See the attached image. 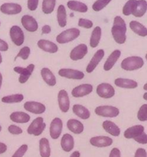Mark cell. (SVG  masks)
<instances>
[{"label": "cell", "mask_w": 147, "mask_h": 157, "mask_svg": "<svg viewBox=\"0 0 147 157\" xmlns=\"http://www.w3.org/2000/svg\"><path fill=\"white\" fill-rule=\"evenodd\" d=\"M126 24L120 16H116L113 20L111 33L114 41L117 44H123L126 41Z\"/></svg>", "instance_id": "6da1fadb"}, {"label": "cell", "mask_w": 147, "mask_h": 157, "mask_svg": "<svg viewBox=\"0 0 147 157\" xmlns=\"http://www.w3.org/2000/svg\"><path fill=\"white\" fill-rule=\"evenodd\" d=\"M114 84L116 87L126 89H135L138 87V83L136 81L128 78H118L114 81Z\"/></svg>", "instance_id": "cb8c5ba5"}, {"label": "cell", "mask_w": 147, "mask_h": 157, "mask_svg": "<svg viewBox=\"0 0 147 157\" xmlns=\"http://www.w3.org/2000/svg\"><path fill=\"white\" fill-rule=\"evenodd\" d=\"M61 147L64 152L69 153L72 151L74 147V140L73 136L68 133L63 135L61 140Z\"/></svg>", "instance_id": "7402d4cb"}, {"label": "cell", "mask_w": 147, "mask_h": 157, "mask_svg": "<svg viewBox=\"0 0 147 157\" xmlns=\"http://www.w3.org/2000/svg\"><path fill=\"white\" fill-rule=\"evenodd\" d=\"M121 56V52L119 50H114L111 54H110V56L107 58V61H105L104 64V70L105 71H109L111 70L113 67V66L115 65L116 62H117L118 59L120 58Z\"/></svg>", "instance_id": "44dd1931"}, {"label": "cell", "mask_w": 147, "mask_h": 157, "mask_svg": "<svg viewBox=\"0 0 147 157\" xmlns=\"http://www.w3.org/2000/svg\"><path fill=\"white\" fill-rule=\"evenodd\" d=\"M112 0H96L92 6V9L95 12H99L106 7Z\"/></svg>", "instance_id": "74e56055"}, {"label": "cell", "mask_w": 147, "mask_h": 157, "mask_svg": "<svg viewBox=\"0 0 147 157\" xmlns=\"http://www.w3.org/2000/svg\"><path fill=\"white\" fill-rule=\"evenodd\" d=\"M22 10V8L17 3H4L0 6V11L6 15H17Z\"/></svg>", "instance_id": "ac0fdd59"}, {"label": "cell", "mask_w": 147, "mask_h": 157, "mask_svg": "<svg viewBox=\"0 0 147 157\" xmlns=\"http://www.w3.org/2000/svg\"><path fill=\"white\" fill-rule=\"evenodd\" d=\"M41 76L43 81L50 87H54L56 85L57 80L55 75L52 73L51 71L47 67H43L41 70Z\"/></svg>", "instance_id": "603a6c76"}, {"label": "cell", "mask_w": 147, "mask_h": 157, "mask_svg": "<svg viewBox=\"0 0 147 157\" xmlns=\"http://www.w3.org/2000/svg\"><path fill=\"white\" fill-rule=\"evenodd\" d=\"M147 92H145V94H144V95H143V98H144V100H145V101H147Z\"/></svg>", "instance_id": "db71d44e"}, {"label": "cell", "mask_w": 147, "mask_h": 157, "mask_svg": "<svg viewBox=\"0 0 147 157\" xmlns=\"http://www.w3.org/2000/svg\"><path fill=\"white\" fill-rule=\"evenodd\" d=\"M23 100H24V95L21 94H15L3 97L2 98V102L5 104H16V103L21 102Z\"/></svg>", "instance_id": "e575fe53"}, {"label": "cell", "mask_w": 147, "mask_h": 157, "mask_svg": "<svg viewBox=\"0 0 147 157\" xmlns=\"http://www.w3.org/2000/svg\"><path fill=\"white\" fill-rule=\"evenodd\" d=\"M7 150V146L6 144H3V143L0 142V154H3Z\"/></svg>", "instance_id": "f907efd6"}, {"label": "cell", "mask_w": 147, "mask_h": 157, "mask_svg": "<svg viewBox=\"0 0 147 157\" xmlns=\"http://www.w3.org/2000/svg\"><path fill=\"white\" fill-rule=\"evenodd\" d=\"M2 62V57L1 53H0V64H1Z\"/></svg>", "instance_id": "11a10c76"}, {"label": "cell", "mask_w": 147, "mask_h": 157, "mask_svg": "<svg viewBox=\"0 0 147 157\" xmlns=\"http://www.w3.org/2000/svg\"><path fill=\"white\" fill-rule=\"evenodd\" d=\"M146 85H147V84H144V90H146Z\"/></svg>", "instance_id": "9f6ffc18"}, {"label": "cell", "mask_w": 147, "mask_h": 157, "mask_svg": "<svg viewBox=\"0 0 147 157\" xmlns=\"http://www.w3.org/2000/svg\"><path fill=\"white\" fill-rule=\"evenodd\" d=\"M70 157H81V153L79 151H74L70 154Z\"/></svg>", "instance_id": "816d5d0a"}, {"label": "cell", "mask_w": 147, "mask_h": 157, "mask_svg": "<svg viewBox=\"0 0 147 157\" xmlns=\"http://www.w3.org/2000/svg\"><path fill=\"white\" fill-rule=\"evenodd\" d=\"M147 10V2L145 0H137L136 1V7H135L134 11L132 13V15H134L135 17L140 18L143 16L145 14Z\"/></svg>", "instance_id": "d6a6232c"}, {"label": "cell", "mask_w": 147, "mask_h": 157, "mask_svg": "<svg viewBox=\"0 0 147 157\" xmlns=\"http://www.w3.org/2000/svg\"><path fill=\"white\" fill-rule=\"evenodd\" d=\"M24 109L34 114H42L45 112L46 107L43 104L37 101H27L24 104Z\"/></svg>", "instance_id": "30bf717a"}, {"label": "cell", "mask_w": 147, "mask_h": 157, "mask_svg": "<svg viewBox=\"0 0 147 157\" xmlns=\"http://www.w3.org/2000/svg\"><path fill=\"white\" fill-rule=\"evenodd\" d=\"M38 47L47 53L55 54L58 51V47L55 43L46 39H40L37 43Z\"/></svg>", "instance_id": "ffe728a7"}, {"label": "cell", "mask_w": 147, "mask_h": 157, "mask_svg": "<svg viewBox=\"0 0 147 157\" xmlns=\"http://www.w3.org/2000/svg\"><path fill=\"white\" fill-rule=\"evenodd\" d=\"M136 1L137 0H129L126 2L125 5H124L123 8V14L126 16L132 15V13L134 11L135 7L136 5Z\"/></svg>", "instance_id": "8d00e7d4"}, {"label": "cell", "mask_w": 147, "mask_h": 157, "mask_svg": "<svg viewBox=\"0 0 147 157\" xmlns=\"http://www.w3.org/2000/svg\"><path fill=\"white\" fill-rule=\"evenodd\" d=\"M102 127L107 133L113 136H119L121 131L119 127L115 123L110 121H105L103 122Z\"/></svg>", "instance_id": "4316f807"}, {"label": "cell", "mask_w": 147, "mask_h": 157, "mask_svg": "<svg viewBox=\"0 0 147 157\" xmlns=\"http://www.w3.org/2000/svg\"><path fill=\"white\" fill-rule=\"evenodd\" d=\"M94 113L98 116L103 117L114 118L119 114V110L117 107H113V106H99L95 108Z\"/></svg>", "instance_id": "5b68a950"}, {"label": "cell", "mask_w": 147, "mask_h": 157, "mask_svg": "<svg viewBox=\"0 0 147 157\" xmlns=\"http://www.w3.org/2000/svg\"><path fill=\"white\" fill-rule=\"evenodd\" d=\"M9 118L12 122L16 124H26L31 120V117L27 113L22 111L13 112L10 114Z\"/></svg>", "instance_id": "484cf974"}, {"label": "cell", "mask_w": 147, "mask_h": 157, "mask_svg": "<svg viewBox=\"0 0 147 157\" xmlns=\"http://www.w3.org/2000/svg\"><path fill=\"white\" fill-rule=\"evenodd\" d=\"M104 55H105V52H104V49H99V50L95 52V54L92 57L91 60H90V61L88 63L87 67H86L87 73H92L95 70V68L97 67L101 60L104 58Z\"/></svg>", "instance_id": "4fadbf2b"}, {"label": "cell", "mask_w": 147, "mask_h": 157, "mask_svg": "<svg viewBox=\"0 0 147 157\" xmlns=\"http://www.w3.org/2000/svg\"><path fill=\"white\" fill-rule=\"evenodd\" d=\"M63 130V122L61 119L55 117L50 124V136L53 140H57L61 136Z\"/></svg>", "instance_id": "8fae6325"}, {"label": "cell", "mask_w": 147, "mask_h": 157, "mask_svg": "<svg viewBox=\"0 0 147 157\" xmlns=\"http://www.w3.org/2000/svg\"><path fill=\"white\" fill-rule=\"evenodd\" d=\"M87 52H88V48L87 44H80L72 49L70 53V58L72 61H79L86 56Z\"/></svg>", "instance_id": "5bb4252c"}, {"label": "cell", "mask_w": 147, "mask_h": 157, "mask_svg": "<svg viewBox=\"0 0 147 157\" xmlns=\"http://www.w3.org/2000/svg\"><path fill=\"white\" fill-rule=\"evenodd\" d=\"M90 144L93 147L103 148V147H108L113 144V140L107 136H93L90 138Z\"/></svg>", "instance_id": "e0dca14e"}, {"label": "cell", "mask_w": 147, "mask_h": 157, "mask_svg": "<svg viewBox=\"0 0 147 157\" xmlns=\"http://www.w3.org/2000/svg\"><path fill=\"white\" fill-rule=\"evenodd\" d=\"M137 118L141 122H145L147 121V104H144L139 108L137 113Z\"/></svg>", "instance_id": "f35d334b"}, {"label": "cell", "mask_w": 147, "mask_h": 157, "mask_svg": "<svg viewBox=\"0 0 147 157\" xmlns=\"http://www.w3.org/2000/svg\"><path fill=\"white\" fill-rule=\"evenodd\" d=\"M58 106L63 113H67L70 109V99L67 92L65 90H61L58 94Z\"/></svg>", "instance_id": "9a60e30c"}, {"label": "cell", "mask_w": 147, "mask_h": 157, "mask_svg": "<svg viewBox=\"0 0 147 157\" xmlns=\"http://www.w3.org/2000/svg\"><path fill=\"white\" fill-rule=\"evenodd\" d=\"M67 6L68 9L70 10L75 11V12H81V13H84L87 12L88 10V7L86 4L81 2L79 1H75V0H70L67 2Z\"/></svg>", "instance_id": "f1b7e54d"}, {"label": "cell", "mask_w": 147, "mask_h": 157, "mask_svg": "<svg viewBox=\"0 0 147 157\" xmlns=\"http://www.w3.org/2000/svg\"><path fill=\"white\" fill-rule=\"evenodd\" d=\"M96 94L98 96L104 99H110L115 95V89L108 83H101L96 87Z\"/></svg>", "instance_id": "8992f818"}, {"label": "cell", "mask_w": 147, "mask_h": 157, "mask_svg": "<svg viewBox=\"0 0 147 157\" xmlns=\"http://www.w3.org/2000/svg\"><path fill=\"white\" fill-rule=\"evenodd\" d=\"M38 6V0H28V9L30 11L36 10Z\"/></svg>", "instance_id": "f6af8a7d"}, {"label": "cell", "mask_w": 147, "mask_h": 157, "mask_svg": "<svg viewBox=\"0 0 147 157\" xmlns=\"http://www.w3.org/2000/svg\"><path fill=\"white\" fill-rule=\"evenodd\" d=\"M2 131V127H1V125H0V132Z\"/></svg>", "instance_id": "6f0895ef"}, {"label": "cell", "mask_w": 147, "mask_h": 157, "mask_svg": "<svg viewBox=\"0 0 147 157\" xmlns=\"http://www.w3.org/2000/svg\"><path fill=\"white\" fill-rule=\"evenodd\" d=\"M39 152L41 157L51 156L50 143L47 138L43 137L39 140Z\"/></svg>", "instance_id": "4dcf8cb0"}, {"label": "cell", "mask_w": 147, "mask_h": 157, "mask_svg": "<svg viewBox=\"0 0 147 157\" xmlns=\"http://www.w3.org/2000/svg\"><path fill=\"white\" fill-rule=\"evenodd\" d=\"M73 113L82 120H87L90 117V112L87 107L81 104H74L72 107Z\"/></svg>", "instance_id": "83f0119b"}, {"label": "cell", "mask_w": 147, "mask_h": 157, "mask_svg": "<svg viewBox=\"0 0 147 157\" xmlns=\"http://www.w3.org/2000/svg\"><path fill=\"white\" fill-rule=\"evenodd\" d=\"M134 140L136 142H137L138 144H142V145H145L147 144V134L144 132L143 133H142L141 135H139V136H137L136 138H135Z\"/></svg>", "instance_id": "ee69618b"}, {"label": "cell", "mask_w": 147, "mask_h": 157, "mask_svg": "<svg viewBox=\"0 0 147 157\" xmlns=\"http://www.w3.org/2000/svg\"><path fill=\"white\" fill-rule=\"evenodd\" d=\"M28 149V147L27 144H22V145L15 152V153L12 155V157H23L26 153V152H27Z\"/></svg>", "instance_id": "b9f144b4"}, {"label": "cell", "mask_w": 147, "mask_h": 157, "mask_svg": "<svg viewBox=\"0 0 147 157\" xmlns=\"http://www.w3.org/2000/svg\"><path fill=\"white\" fill-rule=\"evenodd\" d=\"M93 91V85L90 84H83L75 87L72 90L71 95L75 98H80L90 94Z\"/></svg>", "instance_id": "7c38bea8"}, {"label": "cell", "mask_w": 147, "mask_h": 157, "mask_svg": "<svg viewBox=\"0 0 147 157\" xmlns=\"http://www.w3.org/2000/svg\"><path fill=\"white\" fill-rule=\"evenodd\" d=\"M67 127L71 133L74 134H81L84 132V124L76 119H70L67 122Z\"/></svg>", "instance_id": "d4e9b609"}, {"label": "cell", "mask_w": 147, "mask_h": 157, "mask_svg": "<svg viewBox=\"0 0 147 157\" xmlns=\"http://www.w3.org/2000/svg\"><path fill=\"white\" fill-rule=\"evenodd\" d=\"M21 25L25 30L29 32H35L38 29V21L34 17L28 15H24L21 17Z\"/></svg>", "instance_id": "2e32d148"}, {"label": "cell", "mask_w": 147, "mask_h": 157, "mask_svg": "<svg viewBox=\"0 0 147 157\" xmlns=\"http://www.w3.org/2000/svg\"><path fill=\"white\" fill-rule=\"evenodd\" d=\"M51 32V26L48 25H45L43 26L42 29H41V33L44 34V35L49 34Z\"/></svg>", "instance_id": "681fc988"}, {"label": "cell", "mask_w": 147, "mask_h": 157, "mask_svg": "<svg viewBox=\"0 0 147 157\" xmlns=\"http://www.w3.org/2000/svg\"><path fill=\"white\" fill-rule=\"evenodd\" d=\"M145 132V128L142 125H135L129 127L124 131L123 136L126 139H133L136 138Z\"/></svg>", "instance_id": "d6986e66"}, {"label": "cell", "mask_w": 147, "mask_h": 157, "mask_svg": "<svg viewBox=\"0 0 147 157\" xmlns=\"http://www.w3.org/2000/svg\"><path fill=\"white\" fill-rule=\"evenodd\" d=\"M9 50V44L4 40L0 38V52H7Z\"/></svg>", "instance_id": "c3c4849f"}, {"label": "cell", "mask_w": 147, "mask_h": 157, "mask_svg": "<svg viewBox=\"0 0 147 157\" xmlns=\"http://www.w3.org/2000/svg\"><path fill=\"white\" fill-rule=\"evenodd\" d=\"M46 128V124L41 117L35 118L27 129V133L30 135L38 136L44 132Z\"/></svg>", "instance_id": "277c9868"}, {"label": "cell", "mask_w": 147, "mask_h": 157, "mask_svg": "<svg viewBox=\"0 0 147 157\" xmlns=\"http://www.w3.org/2000/svg\"><path fill=\"white\" fill-rule=\"evenodd\" d=\"M109 157H121V153L120 150L118 148H113L110 151Z\"/></svg>", "instance_id": "7dc6e473"}, {"label": "cell", "mask_w": 147, "mask_h": 157, "mask_svg": "<svg viewBox=\"0 0 147 157\" xmlns=\"http://www.w3.org/2000/svg\"><path fill=\"white\" fill-rule=\"evenodd\" d=\"M130 28L134 33L141 37L147 35V29L145 26L137 21H131L130 22Z\"/></svg>", "instance_id": "f546056e"}, {"label": "cell", "mask_w": 147, "mask_h": 157, "mask_svg": "<svg viewBox=\"0 0 147 157\" xmlns=\"http://www.w3.org/2000/svg\"><path fill=\"white\" fill-rule=\"evenodd\" d=\"M34 69H35V64H28L26 67H18V66L14 67V71L19 75L18 81H19L20 84H24L28 81L29 78L33 73Z\"/></svg>", "instance_id": "52a82bcc"}, {"label": "cell", "mask_w": 147, "mask_h": 157, "mask_svg": "<svg viewBox=\"0 0 147 157\" xmlns=\"http://www.w3.org/2000/svg\"><path fill=\"white\" fill-rule=\"evenodd\" d=\"M2 84V74L0 73V89H1Z\"/></svg>", "instance_id": "f5cc1de1"}, {"label": "cell", "mask_w": 147, "mask_h": 157, "mask_svg": "<svg viewBox=\"0 0 147 157\" xmlns=\"http://www.w3.org/2000/svg\"><path fill=\"white\" fill-rule=\"evenodd\" d=\"M0 25H1V22H0Z\"/></svg>", "instance_id": "680465c9"}, {"label": "cell", "mask_w": 147, "mask_h": 157, "mask_svg": "<svg viewBox=\"0 0 147 157\" xmlns=\"http://www.w3.org/2000/svg\"><path fill=\"white\" fill-rule=\"evenodd\" d=\"M101 35H102V30L100 26H96L92 31L91 36L90 38V46L92 48L97 47L100 41Z\"/></svg>", "instance_id": "1f68e13d"}, {"label": "cell", "mask_w": 147, "mask_h": 157, "mask_svg": "<svg viewBox=\"0 0 147 157\" xmlns=\"http://www.w3.org/2000/svg\"><path fill=\"white\" fill-rule=\"evenodd\" d=\"M58 75L62 78L71 80H81L84 78V73L79 70L71 68H61L58 71Z\"/></svg>", "instance_id": "9c48e42d"}, {"label": "cell", "mask_w": 147, "mask_h": 157, "mask_svg": "<svg viewBox=\"0 0 147 157\" xmlns=\"http://www.w3.org/2000/svg\"><path fill=\"white\" fill-rule=\"evenodd\" d=\"M93 25V21L86 18H79L78 20V26L84 29H91Z\"/></svg>", "instance_id": "60d3db41"}, {"label": "cell", "mask_w": 147, "mask_h": 157, "mask_svg": "<svg viewBox=\"0 0 147 157\" xmlns=\"http://www.w3.org/2000/svg\"><path fill=\"white\" fill-rule=\"evenodd\" d=\"M144 65V60L139 56H131L124 58L121 62V68L128 71L139 70Z\"/></svg>", "instance_id": "7a4b0ae2"}, {"label": "cell", "mask_w": 147, "mask_h": 157, "mask_svg": "<svg viewBox=\"0 0 147 157\" xmlns=\"http://www.w3.org/2000/svg\"><path fill=\"white\" fill-rule=\"evenodd\" d=\"M11 40L16 46L22 45L24 41V35L21 28L18 25H13L9 31Z\"/></svg>", "instance_id": "ba28073f"}, {"label": "cell", "mask_w": 147, "mask_h": 157, "mask_svg": "<svg viewBox=\"0 0 147 157\" xmlns=\"http://www.w3.org/2000/svg\"><path fill=\"white\" fill-rule=\"evenodd\" d=\"M8 131L12 135H19L23 133V130L21 127L16 125H10L8 127Z\"/></svg>", "instance_id": "7bdbcfd3"}, {"label": "cell", "mask_w": 147, "mask_h": 157, "mask_svg": "<svg viewBox=\"0 0 147 157\" xmlns=\"http://www.w3.org/2000/svg\"><path fill=\"white\" fill-rule=\"evenodd\" d=\"M57 20L60 27L64 28L67 25V12L64 6L60 5L57 12Z\"/></svg>", "instance_id": "836d02e7"}, {"label": "cell", "mask_w": 147, "mask_h": 157, "mask_svg": "<svg viewBox=\"0 0 147 157\" xmlns=\"http://www.w3.org/2000/svg\"><path fill=\"white\" fill-rule=\"evenodd\" d=\"M134 157H147L146 150L143 148H138L135 153Z\"/></svg>", "instance_id": "bcb514c9"}, {"label": "cell", "mask_w": 147, "mask_h": 157, "mask_svg": "<svg viewBox=\"0 0 147 157\" xmlns=\"http://www.w3.org/2000/svg\"><path fill=\"white\" fill-rule=\"evenodd\" d=\"M80 34L81 32L79 29L76 28H71L58 35V36L56 37V41L59 44H67L77 38L80 36Z\"/></svg>", "instance_id": "3957f363"}, {"label": "cell", "mask_w": 147, "mask_h": 157, "mask_svg": "<svg viewBox=\"0 0 147 157\" xmlns=\"http://www.w3.org/2000/svg\"><path fill=\"white\" fill-rule=\"evenodd\" d=\"M31 54V49L30 48L28 47V46H24L22 48H21V50L18 52V55L15 57V60L17 58H21L23 60H27L29 58V55Z\"/></svg>", "instance_id": "ab89813d"}, {"label": "cell", "mask_w": 147, "mask_h": 157, "mask_svg": "<svg viewBox=\"0 0 147 157\" xmlns=\"http://www.w3.org/2000/svg\"><path fill=\"white\" fill-rule=\"evenodd\" d=\"M56 0H43L42 2V12L44 14H51L54 12Z\"/></svg>", "instance_id": "d590c367"}]
</instances>
